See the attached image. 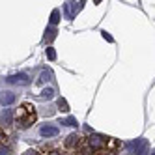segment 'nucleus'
Masks as SVG:
<instances>
[{
	"mask_svg": "<svg viewBox=\"0 0 155 155\" xmlns=\"http://www.w3.org/2000/svg\"><path fill=\"white\" fill-rule=\"evenodd\" d=\"M38 118V112H36V107L30 105V103H23L15 112H13V124L17 125V129L25 131V129H30L34 125V121Z\"/></svg>",
	"mask_w": 155,
	"mask_h": 155,
	"instance_id": "nucleus-1",
	"label": "nucleus"
},
{
	"mask_svg": "<svg viewBox=\"0 0 155 155\" xmlns=\"http://www.w3.org/2000/svg\"><path fill=\"white\" fill-rule=\"evenodd\" d=\"M82 144L90 150L94 155L95 153H99V151H103L105 148H107V138L105 137H101V135H90V137H86V138H82Z\"/></svg>",
	"mask_w": 155,
	"mask_h": 155,
	"instance_id": "nucleus-2",
	"label": "nucleus"
},
{
	"mask_svg": "<svg viewBox=\"0 0 155 155\" xmlns=\"http://www.w3.org/2000/svg\"><path fill=\"white\" fill-rule=\"evenodd\" d=\"M6 82L17 84V86H28V84L32 82V79H30L26 73H17V75H9L8 79H6Z\"/></svg>",
	"mask_w": 155,
	"mask_h": 155,
	"instance_id": "nucleus-3",
	"label": "nucleus"
},
{
	"mask_svg": "<svg viewBox=\"0 0 155 155\" xmlns=\"http://www.w3.org/2000/svg\"><path fill=\"white\" fill-rule=\"evenodd\" d=\"M58 133H60V129L52 124H45V125L39 127V135L43 138H54V137H58Z\"/></svg>",
	"mask_w": 155,
	"mask_h": 155,
	"instance_id": "nucleus-4",
	"label": "nucleus"
},
{
	"mask_svg": "<svg viewBox=\"0 0 155 155\" xmlns=\"http://www.w3.org/2000/svg\"><path fill=\"white\" fill-rule=\"evenodd\" d=\"M81 142H82V137L79 135V133H71V135L65 138L64 148H65V150H77V148L81 146Z\"/></svg>",
	"mask_w": 155,
	"mask_h": 155,
	"instance_id": "nucleus-5",
	"label": "nucleus"
},
{
	"mask_svg": "<svg viewBox=\"0 0 155 155\" xmlns=\"http://www.w3.org/2000/svg\"><path fill=\"white\" fill-rule=\"evenodd\" d=\"M13 103H15V94L13 92H9V90L0 92V105H2V107H9Z\"/></svg>",
	"mask_w": 155,
	"mask_h": 155,
	"instance_id": "nucleus-6",
	"label": "nucleus"
},
{
	"mask_svg": "<svg viewBox=\"0 0 155 155\" xmlns=\"http://www.w3.org/2000/svg\"><path fill=\"white\" fill-rule=\"evenodd\" d=\"M0 124L2 125H12L13 124V110L12 108H6L2 116H0Z\"/></svg>",
	"mask_w": 155,
	"mask_h": 155,
	"instance_id": "nucleus-7",
	"label": "nucleus"
},
{
	"mask_svg": "<svg viewBox=\"0 0 155 155\" xmlns=\"http://www.w3.org/2000/svg\"><path fill=\"white\" fill-rule=\"evenodd\" d=\"M39 97L41 99H52L54 97V90H52V88H45V90L39 94Z\"/></svg>",
	"mask_w": 155,
	"mask_h": 155,
	"instance_id": "nucleus-8",
	"label": "nucleus"
},
{
	"mask_svg": "<svg viewBox=\"0 0 155 155\" xmlns=\"http://www.w3.org/2000/svg\"><path fill=\"white\" fill-rule=\"evenodd\" d=\"M56 105H58V108L62 110V112H68V110H69V105H68V101H65V99H58V101H56Z\"/></svg>",
	"mask_w": 155,
	"mask_h": 155,
	"instance_id": "nucleus-9",
	"label": "nucleus"
},
{
	"mask_svg": "<svg viewBox=\"0 0 155 155\" xmlns=\"http://www.w3.org/2000/svg\"><path fill=\"white\" fill-rule=\"evenodd\" d=\"M0 155H12V148L8 144H0Z\"/></svg>",
	"mask_w": 155,
	"mask_h": 155,
	"instance_id": "nucleus-10",
	"label": "nucleus"
},
{
	"mask_svg": "<svg viewBox=\"0 0 155 155\" xmlns=\"http://www.w3.org/2000/svg\"><path fill=\"white\" fill-rule=\"evenodd\" d=\"M58 17H60V12H58V9H54V12H52V15H51V25H56L58 21H60Z\"/></svg>",
	"mask_w": 155,
	"mask_h": 155,
	"instance_id": "nucleus-11",
	"label": "nucleus"
},
{
	"mask_svg": "<svg viewBox=\"0 0 155 155\" xmlns=\"http://www.w3.org/2000/svg\"><path fill=\"white\" fill-rule=\"evenodd\" d=\"M60 124H64V125H71V127H77V124H79V121H77L75 118H68L65 121H60Z\"/></svg>",
	"mask_w": 155,
	"mask_h": 155,
	"instance_id": "nucleus-12",
	"label": "nucleus"
},
{
	"mask_svg": "<svg viewBox=\"0 0 155 155\" xmlns=\"http://www.w3.org/2000/svg\"><path fill=\"white\" fill-rule=\"evenodd\" d=\"M47 58H49V60H56V52H54V49H52V47H49V49H47Z\"/></svg>",
	"mask_w": 155,
	"mask_h": 155,
	"instance_id": "nucleus-13",
	"label": "nucleus"
},
{
	"mask_svg": "<svg viewBox=\"0 0 155 155\" xmlns=\"http://www.w3.org/2000/svg\"><path fill=\"white\" fill-rule=\"evenodd\" d=\"M49 71H41V75H39V82H47L49 81Z\"/></svg>",
	"mask_w": 155,
	"mask_h": 155,
	"instance_id": "nucleus-14",
	"label": "nucleus"
},
{
	"mask_svg": "<svg viewBox=\"0 0 155 155\" xmlns=\"http://www.w3.org/2000/svg\"><path fill=\"white\" fill-rule=\"evenodd\" d=\"M25 155H43V153H39L38 150H28V151H25Z\"/></svg>",
	"mask_w": 155,
	"mask_h": 155,
	"instance_id": "nucleus-15",
	"label": "nucleus"
},
{
	"mask_svg": "<svg viewBox=\"0 0 155 155\" xmlns=\"http://www.w3.org/2000/svg\"><path fill=\"white\" fill-rule=\"evenodd\" d=\"M2 140H4V133H2V135H0V144H2Z\"/></svg>",
	"mask_w": 155,
	"mask_h": 155,
	"instance_id": "nucleus-16",
	"label": "nucleus"
}]
</instances>
